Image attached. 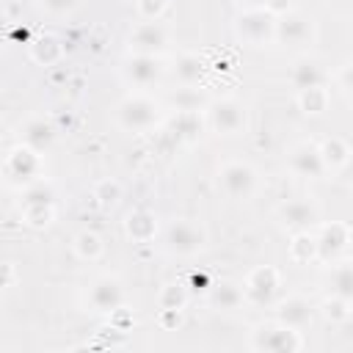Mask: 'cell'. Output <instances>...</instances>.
<instances>
[{"instance_id": "13", "label": "cell", "mask_w": 353, "mask_h": 353, "mask_svg": "<svg viewBox=\"0 0 353 353\" xmlns=\"http://www.w3.org/2000/svg\"><path fill=\"white\" fill-rule=\"evenodd\" d=\"M163 74V63L157 55H132L124 61V77L132 83V85H152L157 83Z\"/></svg>"}, {"instance_id": "14", "label": "cell", "mask_w": 353, "mask_h": 353, "mask_svg": "<svg viewBox=\"0 0 353 353\" xmlns=\"http://www.w3.org/2000/svg\"><path fill=\"white\" fill-rule=\"evenodd\" d=\"M347 243H350V229L339 221H331L317 234V256L320 259H334Z\"/></svg>"}, {"instance_id": "22", "label": "cell", "mask_w": 353, "mask_h": 353, "mask_svg": "<svg viewBox=\"0 0 353 353\" xmlns=\"http://www.w3.org/2000/svg\"><path fill=\"white\" fill-rule=\"evenodd\" d=\"M168 124H171V132L176 138H196L201 132V116H199V110H176Z\"/></svg>"}, {"instance_id": "5", "label": "cell", "mask_w": 353, "mask_h": 353, "mask_svg": "<svg viewBox=\"0 0 353 353\" xmlns=\"http://www.w3.org/2000/svg\"><path fill=\"white\" fill-rule=\"evenodd\" d=\"M165 248L179 256H190L204 248V232L190 221H174L165 229Z\"/></svg>"}, {"instance_id": "28", "label": "cell", "mask_w": 353, "mask_h": 353, "mask_svg": "<svg viewBox=\"0 0 353 353\" xmlns=\"http://www.w3.org/2000/svg\"><path fill=\"white\" fill-rule=\"evenodd\" d=\"M320 152H323V160H325L328 168H342V165L347 163V154H350V149H347L345 141H339V138H328V141L320 146Z\"/></svg>"}, {"instance_id": "6", "label": "cell", "mask_w": 353, "mask_h": 353, "mask_svg": "<svg viewBox=\"0 0 353 353\" xmlns=\"http://www.w3.org/2000/svg\"><path fill=\"white\" fill-rule=\"evenodd\" d=\"M218 182H221V188H223L226 196H232V199H248L254 193V188H256V174L245 163H226L221 168V174H218Z\"/></svg>"}, {"instance_id": "24", "label": "cell", "mask_w": 353, "mask_h": 353, "mask_svg": "<svg viewBox=\"0 0 353 353\" xmlns=\"http://www.w3.org/2000/svg\"><path fill=\"white\" fill-rule=\"evenodd\" d=\"M207 105V97L193 88V85H185V88H176L171 94V108L174 110H201Z\"/></svg>"}, {"instance_id": "33", "label": "cell", "mask_w": 353, "mask_h": 353, "mask_svg": "<svg viewBox=\"0 0 353 353\" xmlns=\"http://www.w3.org/2000/svg\"><path fill=\"white\" fill-rule=\"evenodd\" d=\"M52 199H55L52 188L39 179L33 185H28V190H25V204H52Z\"/></svg>"}, {"instance_id": "31", "label": "cell", "mask_w": 353, "mask_h": 353, "mask_svg": "<svg viewBox=\"0 0 353 353\" xmlns=\"http://www.w3.org/2000/svg\"><path fill=\"white\" fill-rule=\"evenodd\" d=\"M185 301H188V292H185V287H179V284H168V287H163V292H160V309H179V312H182Z\"/></svg>"}, {"instance_id": "39", "label": "cell", "mask_w": 353, "mask_h": 353, "mask_svg": "<svg viewBox=\"0 0 353 353\" xmlns=\"http://www.w3.org/2000/svg\"><path fill=\"white\" fill-rule=\"evenodd\" d=\"M245 3H248L251 8H265V3H268V0H245Z\"/></svg>"}, {"instance_id": "34", "label": "cell", "mask_w": 353, "mask_h": 353, "mask_svg": "<svg viewBox=\"0 0 353 353\" xmlns=\"http://www.w3.org/2000/svg\"><path fill=\"white\" fill-rule=\"evenodd\" d=\"M350 301H345V298H339V295H331L325 303H323V309H325V317L328 320H345L347 314H350Z\"/></svg>"}, {"instance_id": "7", "label": "cell", "mask_w": 353, "mask_h": 353, "mask_svg": "<svg viewBox=\"0 0 353 353\" xmlns=\"http://www.w3.org/2000/svg\"><path fill=\"white\" fill-rule=\"evenodd\" d=\"M165 44H168V33L157 19H146L135 25V30L130 33V47L138 55H157Z\"/></svg>"}, {"instance_id": "11", "label": "cell", "mask_w": 353, "mask_h": 353, "mask_svg": "<svg viewBox=\"0 0 353 353\" xmlns=\"http://www.w3.org/2000/svg\"><path fill=\"white\" fill-rule=\"evenodd\" d=\"M279 218H281V223H284L287 229H292V232H309V229L317 223L320 212H317V207H314L312 201L292 199V201H284V204L279 207Z\"/></svg>"}, {"instance_id": "20", "label": "cell", "mask_w": 353, "mask_h": 353, "mask_svg": "<svg viewBox=\"0 0 353 353\" xmlns=\"http://www.w3.org/2000/svg\"><path fill=\"white\" fill-rule=\"evenodd\" d=\"M174 74H176V80L182 85H196L204 77V61L196 52H182L174 61Z\"/></svg>"}, {"instance_id": "10", "label": "cell", "mask_w": 353, "mask_h": 353, "mask_svg": "<svg viewBox=\"0 0 353 353\" xmlns=\"http://www.w3.org/2000/svg\"><path fill=\"white\" fill-rule=\"evenodd\" d=\"M290 168L298 174V176H309V179H317L328 171L325 160H323V152L320 146L314 143H298L290 154Z\"/></svg>"}, {"instance_id": "29", "label": "cell", "mask_w": 353, "mask_h": 353, "mask_svg": "<svg viewBox=\"0 0 353 353\" xmlns=\"http://www.w3.org/2000/svg\"><path fill=\"white\" fill-rule=\"evenodd\" d=\"M74 251L83 256V259H97L102 254V240L97 232H80L74 237Z\"/></svg>"}, {"instance_id": "21", "label": "cell", "mask_w": 353, "mask_h": 353, "mask_svg": "<svg viewBox=\"0 0 353 353\" xmlns=\"http://www.w3.org/2000/svg\"><path fill=\"white\" fill-rule=\"evenodd\" d=\"M154 232H157V221H154V215H152V212L138 210V212H132V215L127 218V234H130L132 240L146 243V240H152V237H154Z\"/></svg>"}, {"instance_id": "8", "label": "cell", "mask_w": 353, "mask_h": 353, "mask_svg": "<svg viewBox=\"0 0 353 353\" xmlns=\"http://www.w3.org/2000/svg\"><path fill=\"white\" fill-rule=\"evenodd\" d=\"M210 124L223 132V135H232L237 130H243L245 124V110L237 99H218V102H210Z\"/></svg>"}, {"instance_id": "36", "label": "cell", "mask_w": 353, "mask_h": 353, "mask_svg": "<svg viewBox=\"0 0 353 353\" xmlns=\"http://www.w3.org/2000/svg\"><path fill=\"white\" fill-rule=\"evenodd\" d=\"M41 6H44L50 14H69V11L77 6V0H41Z\"/></svg>"}, {"instance_id": "25", "label": "cell", "mask_w": 353, "mask_h": 353, "mask_svg": "<svg viewBox=\"0 0 353 353\" xmlns=\"http://www.w3.org/2000/svg\"><path fill=\"white\" fill-rule=\"evenodd\" d=\"M30 52H33V58H36L39 63H55V61L61 58V44H58L55 36L44 33V36H39V39L30 44Z\"/></svg>"}, {"instance_id": "38", "label": "cell", "mask_w": 353, "mask_h": 353, "mask_svg": "<svg viewBox=\"0 0 353 353\" xmlns=\"http://www.w3.org/2000/svg\"><path fill=\"white\" fill-rule=\"evenodd\" d=\"M342 83H345L347 88H353V63H347V66L342 69Z\"/></svg>"}, {"instance_id": "1", "label": "cell", "mask_w": 353, "mask_h": 353, "mask_svg": "<svg viewBox=\"0 0 353 353\" xmlns=\"http://www.w3.org/2000/svg\"><path fill=\"white\" fill-rule=\"evenodd\" d=\"M116 119L124 130H149L152 124H157L160 108H157L154 99H149L143 94H135V97H127L116 108Z\"/></svg>"}, {"instance_id": "4", "label": "cell", "mask_w": 353, "mask_h": 353, "mask_svg": "<svg viewBox=\"0 0 353 353\" xmlns=\"http://www.w3.org/2000/svg\"><path fill=\"white\" fill-rule=\"evenodd\" d=\"M39 171H41V160H39V152L30 149V146H17L8 154V160H6V176H8V182L33 185L39 179Z\"/></svg>"}, {"instance_id": "37", "label": "cell", "mask_w": 353, "mask_h": 353, "mask_svg": "<svg viewBox=\"0 0 353 353\" xmlns=\"http://www.w3.org/2000/svg\"><path fill=\"white\" fill-rule=\"evenodd\" d=\"M265 8H268L270 14H287L290 0H268V3H265Z\"/></svg>"}, {"instance_id": "3", "label": "cell", "mask_w": 353, "mask_h": 353, "mask_svg": "<svg viewBox=\"0 0 353 353\" xmlns=\"http://www.w3.org/2000/svg\"><path fill=\"white\" fill-rule=\"evenodd\" d=\"M237 36L251 44H262L268 39H276V19L268 8H248L237 17Z\"/></svg>"}, {"instance_id": "17", "label": "cell", "mask_w": 353, "mask_h": 353, "mask_svg": "<svg viewBox=\"0 0 353 353\" xmlns=\"http://www.w3.org/2000/svg\"><path fill=\"white\" fill-rule=\"evenodd\" d=\"M323 80H325V72H323V66H320L314 58H301V61H295V66H292V72H290V83H292L298 91L317 88V85H323Z\"/></svg>"}, {"instance_id": "35", "label": "cell", "mask_w": 353, "mask_h": 353, "mask_svg": "<svg viewBox=\"0 0 353 353\" xmlns=\"http://www.w3.org/2000/svg\"><path fill=\"white\" fill-rule=\"evenodd\" d=\"M168 0H138V14L143 19H160V14L165 11Z\"/></svg>"}, {"instance_id": "18", "label": "cell", "mask_w": 353, "mask_h": 353, "mask_svg": "<svg viewBox=\"0 0 353 353\" xmlns=\"http://www.w3.org/2000/svg\"><path fill=\"white\" fill-rule=\"evenodd\" d=\"M52 141H55V127L50 121H44V119L25 121V127H22V143L25 146H30L36 152H44V149L52 146Z\"/></svg>"}, {"instance_id": "15", "label": "cell", "mask_w": 353, "mask_h": 353, "mask_svg": "<svg viewBox=\"0 0 353 353\" xmlns=\"http://www.w3.org/2000/svg\"><path fill=\"white\" fill-rule=\"evenodd\" d=\"M276 39H281L284 44H303L312 39V22L303 14H281V19H276Z\"/></svg>"}, {"instance_id": "32", "label": "cell", "mask_w": 353, "mask_h": 353, "mask_svg": "<svg viewBox=\"0 0 353 353\" xmlns=\"http://www.w3.org/2000/svg\"><path fill=\"white\" fill-rule=\"evenodd\" d=\"M94 199H99V204H105V207H113V204L121 199V188H119V182H113V179L99 182V185L94 188Z\"/></svg>"}, {"instance_id": "19", "label": "cell", "mask_w": 353, "mask_h": 353, "mask_svg": "<svg viewBox=\"0 0 353 353\" xmlns=\"http://www.w3.org/2000/svg\"><path fill=\"white\" fill-rule=\"evenodd\" d=\"M245 292L234 284V281H218V284H210V292H207V301L215 306V309H237L243 303Z\"/></svg>"}, {"instance_id": "9", "label": "cell", "mask_w": 353, "mask_h": 353, "mask_svg": "<svg viewBox=\"0 0 353 353\" xmlns=\"http://www.w3.org/2000/svg\"><path fill=\"white\" fill-rule=\"evenodd\" d=\"M276 290H279V273H276V268L262 265V268L251 270V276H248V281H245V290H243V292H245V298H248L251 303L265 306V303H270V301H273Z\"/></svg>"}, {"instance_id": "2", "label": "cell", "mask_w": 353, "mask_h": 353, "mask_svg": "<svg viewBox=\"0 0 353 353\" xmlns=\"http://www.w3.org/2000/svg\"><path fill=\"white\" fill-rule=\"evenodd\" d=\"M301 336H298V328H290L284 323L279 325H259L254 331V339H251V347L254 350H268V353H295L301 350Z\"/></svg>"}, {"instance_id": "26", "label": "cell", "mask_w": 353, "mask_h": 353, "mask_svg": "<svg viewBox=\"0 0 353 353\" xmlns=\"http://www.w3.org/2000/svg\"><path fill=\"white\" fill-rule=\"evenodd\" d=\"M298 105H301V110H303V113L317 116V113H323V110H325V105H328V91H325L323 85H317V88H306V91H298Z\"/></svg>"}, {"instance_id": "27", "label": "cell", "mask_w": 353, "mask_h": 353, "mask_svg": "<svg viewBox=\"0 0 353 353\" xmlns=\"http://www.w3.org/2000/svg\"><path fill=\"white\" fill-rule=\"evenodd\" d=\"M290 254L295 262H309L312 256H317V237H312L309 232H295L290 243Z\"/></svg>"}, {"instance_id": "12", "label": "cell", "mask_w": 353, "mask_h": 353, "mask_svg": "<svg viewBox=\"0 0 353 353\" xmlns=\"http://www.w3.org/2000/svg\"><path fill=\"white\" fill-rule=\"evenodd\" d=\"M88 303H91L94 312H110V314H113V312L124 303V290H121V284H119L116 279L102 276V279H97V281L91 284V290H88Z\"/></svg>"}, {"instance_id": "23", "label": "cell", "mask_w": 353, "mask_h": 353, "mask_svg": "<svg viewBox=\"0 0 353 353\" xmlns=\"http://www.w3.org/2000/svg\"><path fill=\"white\" fill-rule=\"evenodd\" d=\"M331 295H339L353 303V262L336 265L331 270Z\"/></svg>"}, {"instance_id": "30", "label": "cell", "mask_w": 353, "mask_h": 353, "mask_svg": "<svg viewBox=\"0 0 353 353\" xmlns=\"http://www.w3.org/2000/svg\"><path fill=\"white\" fill-rule=\"evenodd\" d=\"M52 215H55L52 204H25V210H22V218L30 226H47L52 221Z\"/></svg>"}, {"instance_id": "16", "label": "cell", "mask_w": 353, "mask_h": 353, "mask_svg": "<svg viewBox=\"0 0 353 353\" xmlns=\"http://www.w3.org/2000/svg\"><path fill=\"white\" fill-rule=\"evenodd\" d=\"M276 320L290 325V328H303L312 320V303L301 295H292L276 306Z\"/></svg>"}]
</instances>
